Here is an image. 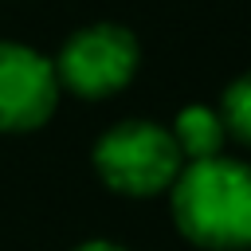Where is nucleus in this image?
<instances>
[{
    "label": "nucleus",
    "instance_id": "obj_2",
    "mask_svg": "<svg viewBox=\"0 0 251 251\" xmlns=\"http://www.w3.org/2000/svg\"><path fill=\"white\" fill-rule=\"evenodd\" d=\"M94 169L106 188L122 196H157L173 188L184 169V157L173 133L157 122H122L94 145Z\"/></svg>",
    "mask_w": 251,
    "mask_h": 251
},
{
    "label": "nucleus",
    "instance_id": "obj_6",
    "mask_svg": "<svg viewBox=\"0 0 251 251\" xmlns=\"http://www.w3.org/2000/svg\"><path fill=\"white\" fill-rule=\"evenodd\" d=\"M220 118H224V129H227L231 137H239L243 145H251V71L239 75V78L224 90Z\"/></svg>",
    "mask_w": 251,
    "mask_h": 251
},
{
    "label": "nucleus",
    "instance_id": "obj_5",
    "mask_svg": "<svg viewBox=\"0 0 251 251\" xmlns=\"http://www.w3.org/2000/svg\"><path fill=\"white\" fill-rule=\"evenodd\" d=\"M169 133H173V141H176V149H180L184 165H188V161L220 157L224 137H227L220 110H208V106H184V110L176 114V122H173V129H169Z\"/></svg>",
    "mask_w": 251,
    "mask_h": 251
},
{
    "label": "nucleus",
    "instance_id": "obj_4",
    "mask_svg": "<svg viewBox=\"0 0 251 251\" xmlns=\"http://www.w3.org/2000/svg\"><path fill=\"white\" fill-rule=\"evenodd\" d=\"M59 102V75L39 51L0 39V129H39Z\"/></svg>",
    "mask_w": 251,
    "mask_h": 251
},
{
    "label": "nucleus",
    "instance_id": "obj_7",
    "mask_svg": "<svg viewBox=\"0 0 251 251\" xmlns=\"http://www.w3.org/2000/svg\"><path fill=\"white\" fill-rule=\"evenodd\" d=\"M75 251H126V247H118V243H106V239H90V243H78Z\"/></svg>",
    "mask_w": 251,
    "mask_h": 251
},
{
    "label": "nucleus",
    "instance_id": "obj_3",
    "mask_svg": "<svg viewBox=\"0 0 251 251\" xmlns=\"http://www.w3.org/2000/svg\"><path fill=\"white\" fill-rule=\"evenodd\" d=\"M137 39L122 24H90L75 31L55 63L59 86L75 90L78 98H106L122 90L137 71Z\"/></svg>",
    "mask_w": 251,
    "mask_h": 251
},
{
    "label": "nucleus",
    "instance_id": "obj_1",
    "mask_svg": "<svg viewBox=\"0 0 251 251\" xmlns=\"http://www.w3.org/2000/svg\"><path fill=\"white\" fill-rule=\"evenodd\" d=\"M173 220L204 251L251 247V165L231 157L188 161L173 180Z\"/></svg>",
    "mask_w": 251,
    "mask_h": 251
}]
</instances>
